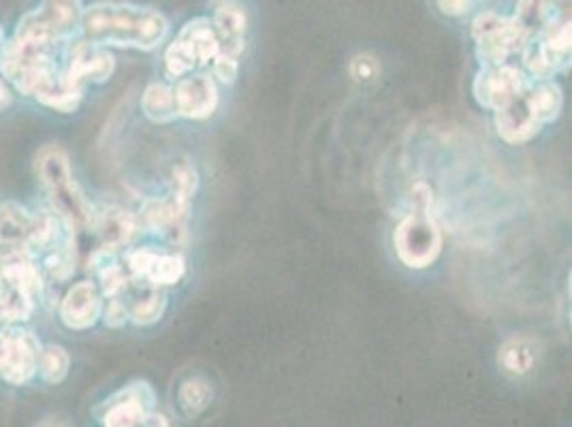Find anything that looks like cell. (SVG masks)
Wrapping results in <instances>:
<instances>
[{
    "label": "cell",
    "instance_id": "cell-17",
    "mask_svg": "<svg viewBox=\"0 0 572 427\" xmlns=\"http://www.w3.org/2000/svg\"><path fill=\"white\" fill-rule=\"evenodd\" d=\"M90 227L101 235V240L105 244L103 248L118 250L135 237L137 220L131 212L116 208V205H109V208H103L101 212L94 210Z\"/></svg>",
    "mask_w": 572,
    "mask_h": 427
},
{
    "label": "cell",
    "instance_id": "cell-2",
    "mask_svg": "<svg viewBox=\"0 0 572 427\" xmlns=\"http://www.w3.org/2000/svg\"><path fill=\"white\" fill-rule=\"evenodd\" d=\"M37 173L62 223L71 229L92 225L94 208L77 186L65 150L58 146L43 148L37 158Z\"/></svg>",
    "mask_w": 572,
    "mask_h": 427
},
{
    "label": "cell",
    "instance_id": "cell-13",
    "mask_svg": "<svg viewBox=\"0 0 572 427\" xmlns=\"http://www.w3.org/2000/svg\"><path fill=\"white\" fill-rule=\"evenodd\" d=\"M103 316V299L97 284L84 280L67 291L60 302V321L69 329L84 331L97 325Z\"/></svg>",
    "mask_w": 572,
    "mask_h": 427
},
{
    "label": "cell",
    "instance_id": "cell-7",
    "mask_svg": "<svg viewBox=\"0 0 572 427\" xmlns=\"http://www.w3.org/2000/svg\"><path fill=\"white\" fill-rule=\"evenodd\" d=\"M41 344L33 331L7 329L0 334V378L9 385H26L39 368Z\"/></svg>",
    "mask_w": 572,
    "mask_h": 427
},
{
    "label": "cell",
    "instance_id": "cell-20",
    "mask_svg": "<svg viewBox=\"0 0 572 427\" xmlns=\"http://www.w3.org/2000/svg\"><path fill=\"white\" fill-rule=\"evenodd\" d=\"M523 99H526L532 118L540 126L555 122L562 114L564 92L555 82H530L526 92H523Z\"/></svg>",
    "mask_w": 572,
    "mask_h": 427
},
{
    "label": "cell",
    "instance_id": "cell-35",
    "mask_svg": "<svg viewBox=\"0 0 572 427\" xmlns=\"http://www.w3.org/2000/svg\"><path fill=\"white\" fill-rule=\"evenodd\" d=\"M41 427H60V425H56V423H45V425H41Z\"/></svg>",
    "mask_w": 572,
    "mask_h": 427
},
{
    "label": "cell",
    "instance_id": "cell-10",
    "mask_svg": "<svg viewBox=\"0 0 572 427\" xmlns=\"http://www.w3.org/2000/svg\"><path fill=\"white\" fill-rule=\"evenodd\" d=\"M116 60L103 47L92 45L84 39L75 43H69L65 54V67H62V75H65L71 84L84 88V84L94 82L103 84L114 75Z\"/></svg>",
    "mask_w": 572,
    "mask_h": 427
},
{
    "label": "cell",
    "instance_id": "cell-16",
    "mask_svg": "<svg viewBox=\"0 0 572 427\" xmlns=\"http://www.w3.org/2000/svg\"><path fill=\"white\" fill-rule=\"evenodd\" d=\"M523 92L511 105H506L500 112H496V131L506 144L511 146L528 144V141H532L540 133V129H543V126L532 118L526 99H523Z\"/></svg>",
    "mask_w": 572,
    "mask_h": 427
},
{
    "label": "cell",
    "instance_id": "cell-32",
    "mask_svg": "<svg viewBox=\"0 0 572 427\" xmlns=\"http://www.w3.org/2000/svg\"><path fill=\"white\" fill-rule=\"evenodd\" d=\"M11 103H13V94H11L9 86L5 84V79L0 77V112H5Z\"/></svg>",
    "mask_w": 572,
    "mask_h": 427
},
{
    "label": "cell",
    "instance_id": "cell-22",
    "mask_svg": "<svg viewBox=\"0 0 572 427\" xmlns=\"http://www.w3.org/2000/svg\"><path fill=\"white\" fill-rule=\"evenodd\" d=\"M500 368L508 374H528L536 363V346L528 338H511L500 346Z\"/></svg>",
    "mask_w": 572,
    "mask_h": 427
},
{
    "label": "cell",
    "instance_id": "cell-18",
    "mask_svg": "<svg viewBox=\"0 0 572 427\" xmlns=\"http://www.w3.org/2000/svg\"><path fill=\"white\" fill-rule=\"evenodd\" d=\"M35 225L37 216L28 214L22 205L11 201L0 203V244H5L9 250L26 252Z\"/></svg>",
    "mask_w": 572,
    "mask_h": 427
},
{
    "label": "cell",
    "instance_id": "cell-23",
    "mask_svg": "<svg viewBox=\"0 0 572 427\" xmlns=\"http://www.w3.org/2000/svg\"><path fill=\"white\" fill-rule=\"evenodd\" d=\"M35 310V297L0 278V323H22Z\"/></svg>",
    "mask_w": 572,
    "mask_h": 427
},
{
    "label": "cell",
    "instance_id": "cell-30",
    "mask_svg": "<svg viewBox=\"0 0 572 427\" xmlns=\"http://www.w3.org/2000/svg\"><path fill=\"white\" fill-rule=\"evenodd\" d=\"M103 319L105 325L111 329H120L129 321V308H126L120 299H109L107 308L103 310Z\"/></svg>",
    "mask_w": 572,
    "mask_h": 427
},
{
    "label": "cell",
    "instance_id": "cell-34",
    "mask_svg": "<svg viewBox=\"0 0 572 427\" xmlns=\"http://www.w3.org/2000/svg\"><path fill=\"white\" fill-rule=\"evenodd\" d=\"M3 45H5V37H3V30H0V50H3Z\"/></svg>",
    "mask_w": 572,
    "mask_h": 427
},
{
    "label": "cell",
    "instance_id": "cell-33",
    "mask_svg": "<svg viewBox=\"0 0 572 427\" xmlns=\"http://www.w3.org/2000/svg\"><path fill=\"white\" fill-rule=\"evenodd\" d=\"M143 427H169V421L161 413H150L146 423H143Z\"/></svg>",
    "mask_w": 572,
    "mask_h": 427
},
{
    "label": "cell",
    "instance_id": "cell-1",
    "mask_svg": "<svg viewBox=\"0 0 572 427\" xmlns=\"http://www.w3.org/2000/svg\"><path fill=\"white\" fill-rule=\"evenodd\" d=\"M82 39L97 47H133L152 52L169 33L161 11L129 3H94L82 11Z\"/></svg>",
    "mask_w": 572,
    "mask_h": 427
},
{
    "label": "cell",
    "instance_id": "cell-25",
    "mask_svg": "<svg viewBox=\"0 0 572 427\" xmlns=\"http://www.w3.org/2000/svg\"><path fill=\"white\" fill-rule=\"evenodd\" d=\"M69 368H71V357L65 349H62V346L50 344V346H45V349H41L37 372L41 374L45 383H50V385L62 383L69 374Z\"/></svg>",
    "mask_w": 572,
    "mask_h": 427
},
{
    "label": "cell",
    "instance_id": "cell-11",
    "mask_svg": "<svg viewBox=\"0 0 572 427\" xmlns=\"http://www.w3.org/2000/svg\"><path fill=\"white\" fill-rule=\"evenodd\" d=\"M173 99H176L178 118L208 120L220 103L218 84L208 73L186 75L173 86Z\"/></svg>",
    "mask_w": 572,
    "mask_h": 427
},
{
    "label": "cell",
    "instance_id": "cell-12",
    "mask_svg": "<svg viewBox=\"0 0 572 427\" xmlns=\"http://www.w3.org/2000/svg\"><path fill=\"white\" fill-rule=\"evenodd\" d=\"M126 267L137 280H146L152 289L171 287L186 274V261L182 255H161L150 248L129 252Z\"/></svg>",
    "mask_w": 572,
    "mask_h": 427
},
{
    "label": "cell",
    "instance_id": "cell-8",
    "mask_svg": "<svg viewBox=\"0 0 572 427\" xmlns=\"http://www.w3.org/2000/svg\"><path fill=\"white\" fill-rule=\"evenodd\" d=\"M532 79L521 71L517 65H498L483 67L474 77L472 94L476 103L491 112H500L506 105H511L519 94L530 86Z\"/></svg>",
    "mask_w": 572,
    "mask_h": 427
},
{
    "label": "cell",
    "instance_id": "cell-26",
    "mask_svg": "<svg viewBox=\"0 0 572 427\" xmlns=\"http://www.w3.org/2000/svg\"><path fill=\"white\" fill-rule=\"evenodd\" d=\"M167 310V293L163 289H152L146 297H141L129 310V319L135 325L148 327L163 319Z\"/></svg>",
    "mask_w": 572,
    "mask_h": 427
},
{
    "label": "cell",
    "instance_id": "cell-9",
    "mask_svg": "<svg viewBox=\"0 0 572 427\" xmlns=\"http://www.w3.org/2000/svg\"><path fill=\"white\" fill-rule=\"evenodd\" d=\"M156 395L148 383H131L105 402V427H143L148 415L154 413Z\"/></svg>",
    "mask_w": 572,
    "mask_h": 427
},
{
    "label": "cell",
    "instance_id": "cell-14",
    "mask_svg": "<svg viewBox=\"0 0 572 427\" xmlns=\"http://www.w3.org/2000/svg\"><path fill=\"white\" fill-rule=\"evenodd\" d=\"M214 30L220 43V58L240 60L246 50V33H248V13L237 3H218L212 18Z\"/></svg>",
    "mask_w": 572,
    "mask_h": 427
},
{
    "label": "cell",
    "instance_id": "cell-21",
    "mask_svg": "<svg viewBox=\"0 0 572 427\" xmlns=\"http://www.w3.org/2000/svg\"><path fill=\"white\" fill-rule=\"evenodd\" d=\"M141 112L156 124H167L178 118L176 99H173V86L154 82L141 94Z\"/></svg>",
    "mask_w": 572,
    "mask_h": 427
},
{
    "label": "cell",
    "instance_id": "cell-31",
    "mask_svg": "<svg viewBox=\"0 0 572 427\" xmlns=\"http://www.w3.org/2000/svg\"><path fill=\"white\" fill-rule=\"evenodd\" d=\"M440 11L447 13V15H464L472 3H466V0H459V3H438Z\"/></svg>",
    "mask_w": 572,
    "mask_h": 427
},
{
    "label": "cell",
    "instance_id": "cell-3",
    "mask_svg": "<svg viewBox=\"0 0 572 427\" xmlns=\"http://www.w3.org/2000/svg\"><path fill=\"white\" fill-rule=\"evenodd\" d=\"M528 28L515 15H502L498 11H481L472 20V39L476 58L483 67L508 65L513 56H521L530 41Z\"/></svg>",
    "mask_w": 572,
    "mask_h": 427
},
{
    "label": "cell",
    "instance_id": "cell-19",
    "mask_svg": "<svg viewBox=\"0 0 572 427\" xmlns=\"http://www.w3.org/2000/svg\"><path fill=\"white\" fill-rule=\"evenodd\" d=\"M33 97L45 107L56 109V112L71 114L79 107V103H82L84 88L71 84L69 79L62 75V69H58L35 90Z\"/></svg>",
    "mask_w": 572,
    "mask_h": 427
},
{
    "label": "cell",
    "instance_id": "cell-28",
    "mask_svg": "<svg viewBox=\"0 0 572 427\" xmlns=\"http://www.w3.org/2000/svg\"><path fill=\"white\" fill-rule=\"evenodd\" d=\"M197 188H199V173L193 163L182 161L171 169V197L173 199L184 205H190L193 203Z\"/></svg>",
    "mask_w": 572,
    "mask_h": 427
},
{
    "label": "cell",
    "instance_id": "cell-5",
    "mask_svg": "<svg viewBox=\"0 0 572 427\" xmlns=\"http://www.w3.org/2000/svg\"><path fill=\"white\" fill-rule=\"evenodd\" d=\"M220 52L218 35L210 18H195L182 26L178 37L165 52V71L171 77L193 75L199 67H208Z\"/></svg>",
    "mask_w": 572,
    "mask_h": 427
},
{
    "label": "cell",
    "instance_id": "cell-4",
    "mask_svg": "<svg viewBox=\"0 0 572 427\" xmlns=\"http://www.w3.org/2000/svg\"><path fill=\"white\" fill-rule=\"evenodd\" d=\"M393 246L410 270H425L442 252V231L432 208H410L393 231Z\"/></svg>",
    "mask_w": 572,
    "mask_h": 427
},
{
    "label": "cell",
    "instance_id": "cell-27",
    "mask_svg": "<svg viewBox=\"0 0 572 427\" xmlns=\"http://www.w3.org/2000/svg\"><path fill=\"white\" fill-rule=\"evenodd\" d=\"M560 11L562 9H558V5H551V3H519L513 15L528 28L530 35H536L551 20L558 18Z\"/></svg>",
    "mask_w": 572,
    "mask_h": 427
},
{
    "label": "cell",
    "instance_id": "cell-29",
    "mask_svg": "<svg viewBox=\"0 0 572 427\" xmlns=\"http://www.w3.org/2000/svg\"><path fill=\"white\" fill-rule=\"evenodd\" d=\"M348 73L359 84H370L380 75V60L372 54H357L351 65H348Z\"/></svg>",
    "mask_w": 572,
    "mask_h": 427
},
{
    "label": "cell",
    "instance_id": "cell-15",
    "mask_svg": "<svg viewBox=\"0 0 572 427\" xmlns=\"http://www.w3.org/2000/svg\"><path fill=\"white\" fill-rule=\"evenodd\" d=\"M190 218V205L173 199H148L141 208V220L150 231L167 235L173 242H182L186 237V225Z\"/></svg>",
    "mask_w": 572,
    "mask_h": 427
},
{
    "label": "cell",
    "instance_id": "cell-24",
    "mask_svg": "<svg viewBox=\"0 0 572 427\" xmlns=\"http://www.w3.org/2000/svg\"><path fill=\"white\" fill-rule=\"evenodd\" d=\"M178 402L186 417H197L212 402V387L205 378H188L178 391Z\"/></svg>",
    "mask_w": 572,
    "mask_h": 427
},
{
    "label": "cell",
    "instance_id": "cell-6",
    "mask_svg": "<svg viewBox=\"0 0 572 427\" xmlns=\"http://www.w3.org/2000/svg\"><path fill=\"white\" fill-rule=\"evenodd\" d=\"M82 11L79 3H43L22 15L13 37L56 47L75 35L82 24Z\"/></svg>",
    "mask_w": 572,
    "mask_h": 427
}]
</instances>
